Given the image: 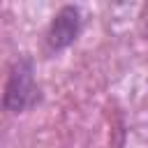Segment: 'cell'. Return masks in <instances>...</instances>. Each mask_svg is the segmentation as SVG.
Instances as JSON below:
<instances>
[{
    "instance_id": "cell-2",
    "label": "cell",
    "mask_w": 148,
    "mask_h": 148,
    "mask_svg": "<svg viewBox=\"0 0 148 148\" xmlns=\"http://www.w3.org/2000/svg\"><path fill=\"white\" fill-rule=\"evenodd\" d=\"M79 25H81V18H79V9L76 7H62L53 23H51V32H49V46L51 49H62L67 46L69 42L76 39L79 35Z\"/></svg>"
},
{
    "instance_id": "cell-1",
    "label": "cell",
    "mask_w": 148,
    "mask_h": 148,
    "mask_svg": "<svg viewBox=\"0 0 148 148\" xmlns=\"http://www.w3.org/2000/svg\"><path fill=\"white\" fill-rule=\"evenodd\" d=\"M35 99V69L30 60H18L5 83V106L14 113L28 109Z\"/></svg>"
}]
</instances>
